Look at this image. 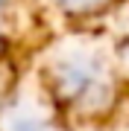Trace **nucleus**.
<instances>
[{
    "instance_id": "f03ea898",
    "label": "nucleus",
    "mask_w": 129,
    "mask_h": 131,
    "mask_svg": "<svg viewBox=\"0 0 129 131\" xmlns=\"http://www.w3.org/2000/svg\"><path fill=\"white\" fill-rule=\"evenodd\" d=\"M73 3H88V0H73Z\"/></svg>"
},
{
    "instance_id": "f257e3e1",
    "label": "nucleus",
    "mask_w": 129,
    "mask_h": 131,
    "mask_svg": "<svg viewBox=\"0 0 129 131\" xmlns=\"http://www.w3.org/2000/svg\"><path fill=\"white\" fill-rule=\"evenodd\" d=\"M9 131H47V125H44L41 119H35V117H15L9 122Z\"/></svg>"
}]
</instances>
